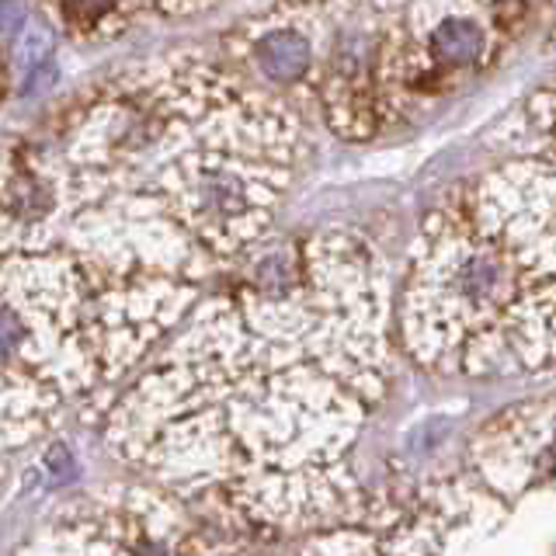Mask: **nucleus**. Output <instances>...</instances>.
<instances>
[{
	"mask_svg": "<svg viewBox=\"0 0 556 556\" xmlns=\"http://www.w3.org/2000/svg\"><path fill=\"white\" fill-rule=\"evenodd\" d=\"M515 261L501 248H466L463 254L452 257V265L439 271V282H445L448 309L477 313L483 317L486 309H501L515 292Z\"/></svg>",
	"mask_w": 556,
	"mask_h": 556,
	"instance_id": "1",
	"label": "nucleus"
},
{
	"mask_svg": "<svg viewBox=\"0 0 556 556\" xmlns=\"http://www.w3.org/2000/svg\"><path fill=\"white\" fill-rule=\"evenodd\" d=\"M254 60L271 80L292 84L309 70V42L300 31H268L254 42Z\"/></svg>",
	"mask_w": 556,
	"mask_h": 556,
	"instance_id": "2",
	"label": "nucleus"
},
{
	"mask_svg": "<svg viewBox=\"0 0 556 556\" xmlns=\"http://www.w3.org/2000/svg\"><path fill=\"white\" fill-rule=\"evenodd\" d=\"M483 28L473 17H445V22L431 31V56L445 66H469L483 56Z\"/></svg>",
	"mask_w": 556,
	"mask_h": 556,
	"instance_id": "3",
	"label": "nucleus"
},
{
	"mask_svg": "<svg viewBox=\"0 0 556 556\" xmlns=\"http://www.w3.org/2000/svg\"><path fill=\"white\" fill-rule=\"evenodd\" d=\"M52 46H56L52 28L42 22H25L22 31H17V60H22L25 66H39L52 52Z\"/></svg>",
	"mask_w": 556,
	"mask_h": 556,
	"instance_id": "4",
	"label": "nucleus"
},
{
	"mask_svg": "<svg viewBox=\"0 0 556 556\" xmlns=\"http://www.w3.org/2000/svg\"><path fill=\"white\" fill-rule=\"evenodd\" d=\"M25 22H28L25 4H17V0H0V31H4V35H17Z\"/></svg>",
	"mask_w": 556,
	"mask_h": 556,
	"instance_id": "5",
	"label": "nucleus"
},
{
	"mask_svg": "<svg viewBox=\"0 0 556 556\" xmlns=\"http://www.w3.org/2000/svg\"><path fill=\"white\" fill-rule=\"evenodd\" d=\"M52 80H56V66H46V70L31 66V77H28L31 91H42V84H52Z\"/></svg>",
	"mask_w": 556,
	"mask_h": 556,
	"instance_id": "6",
	"label": "nucleus"
}]
</instances>
